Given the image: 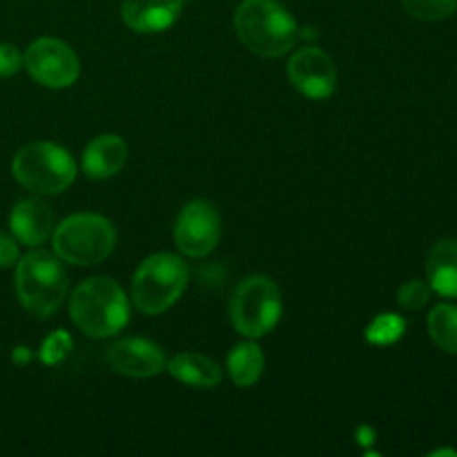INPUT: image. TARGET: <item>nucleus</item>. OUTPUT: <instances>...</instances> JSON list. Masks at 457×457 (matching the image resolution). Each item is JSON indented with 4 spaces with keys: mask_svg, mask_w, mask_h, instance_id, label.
<instances>
[{
    "mask_svg": "<svg viewBox=\"0 0 457 457\" xmlns=\"http://www.w3.org/2000/svg\"><path fill=\"white\" fill-rule=\"evenodd\" d=\"M18 263V245L9 235L0 232V268H9Z\"/></svg>",
    "mask_w": 457,
    "mask_h": 457,
    "instance_id": "23",
    "label": "nucleus"
},
{
    "mask_svg": "<svg viewBox=\"0 0 457 457\" xmlns=\"http://www.w3.org/2000/svg\"><path fill=\"white\" fill-rule=\"evenodd\" d=\"M406 321L402 317L393 315V312H386V315H379L378 320H373V324L366 328V339L370 344H393L404 335Z\"/></svg>",
    "mask_w": 457,
    "mask_h": 457,
    "instance_id": "19",
    "label": "nucleus"
},
{
    "mask_svg": "<svg viewBox=\"0 0 457 457\" xmlns=\"http://www.w3.org/2000/svg\"><path fill=\"white\" fill-rule=\"evenodd\" d=\"M112 370L128 378H154L165 370V355L156 344L141 337H128L114 342L105 353Z\"/></svg>",
    "mask_w": 457,
    "mask_h": 457,
    "instance_id": "11",
    "label": "nucleus"
},
{
    "mask_svg": "<svg viewBox=\"0 0 457 457\" xmlns=\"http://www.w3.org/2000/svg\"><path fill=\"white\" fill-rule=\"evenodd\" d=\"M219 237H221V219L212 204L196 199L179 212L174 239L183 254L196 259L208 257L217 248Z\"/></svg>",
    "mask_w": 457,
    "mask_h": 457,
    "instance_id": "9",
    "label": "nucleus"
},
{
    "mask_svg": "<svg viewBox=\"0 0 457 457\" xmlns=\"http://www.w3.org/2000/svg\"><path fill=\"white\" fill-rule=\"evenodd\" d=\"M168 373L179 382L196 388H214L221 384V369L217 361L201 353H179L170 364H165Z\"/></svg>",
    "mask_w": 457,
    "mask_h": 457,
    "instance_id": "16",
    "label": "nucleus"
},
{
    "mask_svg": "<svg viewBox=\"0 0 457 457\" xmlns=\"http://www.w3.org/2000/svg\"><path fill=\"white\" fill-rule=\"evenodd\" d=\"M288 79L297 92L315 101L328 98L337 87V70L333 58L320 47L297 49L288 62Z\"/></svg>",
    "mask_w": 457,
    "mask_h": 457,
    "instance_id": "10",
    "label": "nucleus"
},
{
    "mask_svg": "<svg viewBox=\"0 0 457 457\" xmlns=\"http://www.w3.org/2000/svg\"><path fill=\"white\" fill-rule=\"evenodd\" d=\"M235 29L250 52L266 58L288 54L299 40V25L277 0H244L235 12Z\"/></svg>",
    "mask_w": 457,
    "mask_h": 457,
    "instance_id": "1",
    "label": "nucleus"
},
{
    "mask_svg": "<svg viewBox=\"0 0 457 457\" xmlns=\"http://www.w3.org/2000/svg\"><path fill=\"white\" fill-rule=\"evenodd\" d=\"M428 333L445 353L457 355V306L440 303L428 315Z\"/></svg>",
    "mask_w": 457,
    "mask_h": 457,
    "instance_id": "18",
    "label": "nucleus"
},
{
    "mask_svg": "<svg viewBox=\"0 0 457 457\" xmlns=\"http://www.w3.org/2000/svg\"><path fill=\"white\" fill-rule=\"evenodd\" d=\"M427 277L431 290L457 299V239H445L428 253Z\"/></svg>",
    "mask_w": 457,
    "mask_h": 457,
    "instance_id": "15",
    "label": "nucleus"
},
{
    "mask_svg": "<svg viewBox=\"0 0 457 457\" xmlns=\"http://www.w3.org/2000/svg\"><path fill=\"white\" fill-rule=\"evenodd\" d=\"M9 226L13 237L25 245H40L54 232V214L49 205L40 199L18 201L9 214Z\"/></svg>",
    "mask_w": 457,
    "mask_h": 457,
    "instance_id": "13",
    "label": "nucleus"
},
{
    "mask_svg": "<svg viewBox=\"0 0 457 457\" xmlns=\"http://www.w3.org/2000/svg\"><path fill=\"white\" fill-rule=\"evenodd\" d=\"M428 299H431V286L420 279L406 281L397 293V302L406 311H420V308L427 306Z\"/></svg>",
    "mask_w": 457,
    "mask_h": 457,
    "instance_id": "21",
    "label": "nucleus"
},
{
    "mask_svg": "<svg viewBox=\"0 0 457 457\" xmlns=\"http://www.w3.org/2000/svg\"><path fill=\"white\" fill-rule=\"evenodd\" d=\"M70 315L85 335L103 339L125 328L129 320V303L116 281L107 277H92L71 295Z\"/></svg>",
    "mask_w": 457,
    "mask_h": 457,
    "instance_id": "2",
    "label": "nucleus"
},
{
    "mask_svg": "<svg viewBox=\"0 0 457 457\" xmlns=\"http://www.w3.org/2000/svg\"><path fill=\"white\" fill-rule=\"evenodd\" d=\"M190 270L177 254L159 253L138 266L132 279V302L145 315H161L186 293Z\"/></svg>",
    "mask_w": 457,
    "mask_h": 457,
    "instance_id": "4",
    "label": "nucleus"
},
{
    "mask_svg": "<svg viewBox=\"0 0 457 457\" xmlns=\"http://www.w3.org/2000/svg\"><path fill=\"white\" fill-rule=\"evenodd\" d=\"M183 12V0H123L120 16L138 34H159L170 29Z\"/></svg>",
    "mask_w": 457,
    "mask_h": 457,
    "instance_id": "12",
    "label": "nucleus"
},
{
    "mask_svg": "<svg viewBox=\"0 0 457 457\" xmlns=\"http://www.w3.org/2000/svg\"><path fill=\"white\" fill-rule=\"evenodd\" d=\"M22 67L29 71L36 83L45 87H70L79 79V58L70 45L58 38H38L27 47L22 56Z\"/></svg>",
    "mask_w": 457,
    "mask_h": 457,
    "instance_id": "8",
    "label": "nucleus"
},
{
    "mask_svg": "<svg viewBox=\"0 0 457 457\" xmlns=\"http://www.w3.org/2000/svg\"><path fill=\"white\" fill-rule=\"evenodd\" d=\"M402 4L420 21H445L457 12V0H402Z\"/></svg>",
    "mask_w": 457,
    "mask_h": 457,
    "instance_id": "20",
    "label": "nucleus"
},
{
    "mask_svg": "<svg viewBox=\"0 0 457 457\" xmlns=\"http://www.w3.org/2000/svg\"><path fill=\"white\" fill-rule=\"evenodd\" d=\"M22 67V56L13 45L0 43V76L16 74Z\"/></svg>",
    "mask_w": 457,
    "mask_h": 457,
    "instance_id": "22",
    "label": "nucleus"
},
{
    "mask_svg": "<svg viewBox=\"0 0 457 457\" xmlns=\"http://www.w3.org/2000/svg\"><path fill=\"white\" fill-rule=\"evenodd\" d=\"M12 172L22 187L36 195H58L74 183L76 163L56 143L36 141L16 152Z\"/></svg>",
    "mask_w": 457,
    "mask_h": 457,
    "instance_id": "5",
    "label": "nucleus"
},
{
    "mask_svg": "<svg viewBox=\"0 0 457 457\" xmlns=\"http://www.w3.org/2000/svg\"><path fill=\"white\" fill-rule=\"evenodd\" d=\"M281 317V295L275 281L263 275L248 277L230 297V320L237 333L248 339L263 337Z\"/></svg>",
    "mask_w": 457,
    "mask_h": 457,
    "instance_id": "7",
    "label": "nucleus"
},
{
    "mask_svg": "<svg viewBox=\"0 0 457 457\" xmlns=\"http://www.w3.org/2000/svg\"><path fill=\"white\" fill-rule=\"evenodd\" d=\"M16 295L27 312L52 317L67 295V275L62 263L45 250H34L16 263Z\"/></svg>",
    "mask_w": 457,
    "mask_h": 457,
    "instance_id": "3",
    "label": "nucleus"
},
{
    "mask_svg": "<svg viewBox=\"0 0 457 457\" xmlns=\"http://www.w3.org/2000/svg\"><path fill=\"white\" fill-rule=\"evenodd\" d=\"M263 366H266V360H263L262 348L254 342L237 344L228 355V370H230L232 382L239 388L254 386L263 375Z\"/></svg>",
    "mask_w": 457,
    "mask_h": 457,
    "instance_id": "17",
    "label": "nucleus"
},
{
    "mask_svg": "<svg viewBox=\"0 0 457 457\" xmlns=\"http://www.w3.org/2000/svg\"><path fill=\"white\" fill-rule=\"evenodd\" d=\"M431 455H457V451H449V449H442V451H433Z\"/></svg>",
    "mask_w": 457,
    "mask_h": 457,
    "instance_id": "24",
    "label": "nucleus"
},
{
    "mask_svg": "<svg viewBox=\"0 0 457 457\" xmlns=\"http://www.w3.org/2000/svg\"><path fill=\"white\" fill-rule=\"evenodd\" d=\"M128 159V145L116 134H101L83 152V170L89 179H110L120 172Z\"/></svg>",
    "mask_w": 457,
    "mask_h": 457,
    "instance_id": "14",
    "label": "nucleus"
},
{
    "mask_svg": "<svg viewBox=\"0 0 457 457\" xmlns=\"http://www.w3.org/2000/svg\"><path fill=\"white\" fill-rule=\"evenodd\" d=\"M114 244V226L101 214H71L54 230V250L62 262L74 266H96L110 257Z\"/></svg>",
    "mask_w": 457,
    "mask_h": 457,
    "instance_id": "6",
    "label": "nucleus"
}]
</instances>
